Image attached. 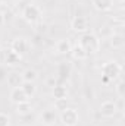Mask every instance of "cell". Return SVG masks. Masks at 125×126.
<instances>
[{"instance_id":"cell-1","label":"cell","mask_w":125,"mask_h":126,"mask_svg":"<svg viewBox=\"0 0 125 126\" xmlns=\"http://www.w3.org/2000/svg\"><path fill=\"white\" fill-rule=\"evenodd\" d=\"M78 44L87 51V54H93V53H97L100 50V40H99V37L96 34H93V32L83 34Z\"/></svg>"},{"instance_id":"cell-2","label":"cell","mask_w":125,"mask_h":126,"mask_svg":"<svg viewBox=\"0 0 125 126\" xmlns=\"http://www.w3.org/2000/svg\"><path fill=\"white\" fill-rule=\"evenodd\" d=\"M21 62V56H18L12 48H0V64L1 66H16Z\"/></svg>"},{"instance_id":"cell-3","label":"cell","mask_w":125,"mask_h":126,"mask_svg":"<svg viewBox=\"0 0 125 126\" xmlns=\"http://www.w3.org/2000/svg\"><path fill=\"white\" fill-rule=\"evenodd\" d=\"M121 70H122L121 64L116 63L115 60H109V62H106L102 66V73L107 79H116L121 75Z\"/></svg>"},{"instance_id":"cell-4","label":"cell","mask_w":125,"mask_h":126,"mask_svg":"<svg viewBox=\"0 0 125 126\" xmlns=\"http://www.w3.org/2000/svg\"><path fill=\"white\" fill-rule=\"evenodd\" d=\"M80 120V116H78V111L75 109H65L63 111H61V122L63 126H75Z\"/></svg>"},{"instance_id":"cell-5","label":"cell","mask_w":125,"mask_h":126,"mask_svg":"<svg viewBox=\"0 0 125 126\" xmlns=\"http://www.w3.org/2000/svg\"><path fill=\"white\" fill-rule=\"evenodd\" d=\"M22 18H24L27 22L34 24V22H37V21L41 18V10H40V7H38L37 4L30 3V4L22 10Z\"/></svg>"},{"instance_id":"cell-6","label":"cell","mask_w":125,"mask_h":126,"mask_svg":"<svg viewBox=\"0 0 125 126\" xmlns=\"http://www.w3.org/2000/svg\"><path fill=\"white\" fill-rule=\"evenodd\" d=\"M10 48L18 54V56H24V54H27L28 53V48H30V44H28V41L25 40V38H22V37H18V38H15L13 41H12V44H10Z\"/></svg>"},{"instance_id":"cell-7","label":"cell","mask_w":125,"mask_h":126,"mask_svg":"<svg viewBox=\"0 0 125 126\" xmlns=\"http://www.w3.org/2000/svg\"><path fill=\"white\" fill-rule=\"evenodd\" d=\"M116 111H118V106L110 100L103 101L100 104V114L104 116V117H113L116 114Z\"/></svg>"},{"instance_id":"cell-8","label":"cell","mask_w":125,"mask_h":126,"mask_svg":"<svg viewBox=\"0 0 125 126\" xmlns=\"http://www.w3.org/2000/svg\"><path fill=\"white\" fill-rule=\"evenodd\" d=\"M9 98L13 104H19V103H25V101H30L28 95L24 93V90L21 87H16V88H12L10 94H9Z\"/></svg>"},{"instance_id":"cell-9","label":"cell","mask_w":125,"mask_h":126,"mask_svg":"<svg viewBox=\"0 0 125 126\" xmlns=\"http://www.w3.org/2000/svg\"><path fill=\"white\" fill-rule=\"evenodd\" d=\"M71 28L75 32L85 34V32L88 31V22H87V19L84 16H75L72 19V22H71Z\"/></svg>"},{"instance_id":"cell-10","label":"cell","mask_w":125,"mask_h":126,"mask_svg":"<svg viewBox=\"0 0 125 126\" xmlns=\"http://www.w3.org/2000/svg\"><path fill=\"white\" fill-rule=\"evenodd\" d=\"M40 120L44 126H53L58 120V116H56V111L55 110H44L40 116Z\"/></svg>"},{"instance_id":"cell-11","label":"cell","mask_w":125,"mask_h":126,"mask_svg":"<svg viewBox=\"0 0 125 126\" xmlns=\"http://www.w3.org/2000/svg\"><path fill=\"white\" fill-rule=\"evenodd\" d=\"M6 81H7V85H9V87H12V88L21 87V85H22V82H24L22 75H21V73H18V72H10V73H7Z\"/></svg>"},{"instance_id":"cell-12","label":"cell","mask_w":125,"mask_h":126,"mask_svg":"<svg viewBox=\"0 0 125 126\" xmlns=\"http://www.w3.org/2000/svg\"><path fill=\"white\" fill-rule=\"evenodd\" d=\"M91 4L96 10L99 12H106L109 9H112L113 6V0H91Z\"/></svg>"},{"instance_id":"cell-13","label":"cell","mask_w":125,"mask_h":126,"mask_svg":"<svg viewBox=\"0 0 125 126\" xmlns=\"http://www.w3.org/2000/svg\"><path fill=\"white\" fill-rule=\"evenodd\" d=\"M71 53H72L74 59H77V60H85V59L88 57L87 51H85V50H84L80 44H75V46L71 48Z\"/></svg>"},{"instance_id":"cell-14","label":"cell","mask_w":125,"mask_h":126,"mask_svg":"<svg viewBox=\"0 0 125 126\" xmlns=\"http://www.w3.org/2000/svg\"><path fill=\"white\" fill-rule=\"evenodd\" d=\"M71 48H72V46H71L69 40H61V41L56 44V50H58V53H61V54H68V53H71Z\"/></svg>"},{"instance_id":"cell-15","label":"cell","mask_w":125,"mask_h":126,"mask_svg":"<svg viewBox=\"0 0 125 126\" xmlns=\"http://www.w3.org/2000/svg\"><path fill=\"white\" fill-rule=\"evenodd\" d=\"M31 111H32V107H31V104H30V101L16 104V113H18L19 116H25V114H28V113H31Z\"/></svg>"},{"instance_id":"cell-16","label":"cell","mask_w":125,"mask_h":126,"mask_svg":"<svg viewBox=\"0 0 125 126\" xmlns=\"http://www.w3.org/2000/svg\"><path fill=\"white\" fill-rule=\"evenodd\" d=\"M52 93H53L55 100H58V98H66L68 97V88L63 87V85H56V87H53Z\"/></svg>"},{"instance_id":"cell-17","label":"cell","mask_w":125,"mask_h":126,"mask_svg":"<svg viewBox=\"0 0 125 126\" xmlns=\"http://www.w3.org/2000/svg\"><path fill=\"white\" fill-rule=\"evenodd\" d=\"M21 88L24 90V93H25V94L28 95V98L34 97V94L37 93V87H35V84H34V82H22Z\"/></svg>"},{"instance_id":"cell-18","label":"cell","mask_w":125,"mask_h":126,"mask_svg":"<svg viewBox=\"0 0 125 126\" xmlns=\"http://www.w3.org/2000/svg\"><path fill=\"white\" fill-rule=\"evenodd\" d=\"M21 75H22L24 82H35V79L38 78V75H37V72L34 69H25Z\"/></svg>"},{"instance_id":"cell-19","label":"cell","mask_w":125,"mask_h":126,"mask_svg":"<svg viewBox=\"0 0 125 126\" xmlns=\"http://www.w3.org/2000/svg\"><path fill=\"white\" fill-rule=\"evenodd\" d=\"M55 109L59 110V111H63L65 109H68V100L66 98H58V100H55Z\"/></svg>"},{"instance_id":"cell-20","label":"cell","mask_w":125,"mask_h":126,"mask_svg":"<svg viewBox=\"0 0 125 126\" xmlns=\"http://www.w3.org/2000/svg\"><path fill=\"white\" fill-rule=\"evenodd\" d=\"M110 43H112V46H113L115 48H119V47L124 44V40H122V37H121V35H113Z\"/></svg>"},{"instance_id":"cell-21","label":"cell","mask_w":125,"mask_h":126,"mask_svg":"<svg viewBox=\"0 0 125 126\" xmlns=\"http://www.w3.org/2000/svg\"><path fill=\"white\" fill-rule=\"evenodd\" d=\"M116 94H118V97H124L125 95V84L124 81H119L118 82V85H116Z\"/></svg>"},{"instance_id":"cell-22","label":"cell","mask_w":125,"mask_h":126,"mask_svg":"<svg viewBox=\"0 0 125 126\" xmlns=\"http://www.w3.org/2000/svg\"><path fill=\"white\" fill-rule=\"evenodd\" d=\"M10 125V117L6 113H0V126H9Z\"/></svg>"},{"instance_id":"cell-23","label":"cell","mask_w":125,"mask_h":126,"mask_svg":"<svg viewBox=\"0 0 125 126\" xmlns=\"http://www.w3.org/2000/svg\"><path fill=\"white\" fill-rule=\"evenodd\" d=\"M22 119H24V123H27V125H30V123H34L35 122V116L31 113H28V114H25V116H21Z\"/></svg>"},{"instance_id":"cell-24","label":"cell","mask_w":125,"mask_h":126,"mask_svg":"<svg viewBox=\"0 0 125 126\" xmlns=\"http://www.w3.org/2000/svg\"><path fill=\"white\" fill-rule=\"evenodd\" d=\"M30 3H31L30 0H21V1L18 3V9H19V10L22 12V10H24V9H25V7H27V6L30 4Z\"/></svg>"},{"instance_id":"cell-25","label":"cell","mask_w":125,"mask_h":126,"mask_svg":"<svg viewBox=\"0 0 125 126\" xmlns=\"http://www.w3.org/2000/svg\"><path fill=\"white\" fill-rule=\"evenodd\" d=\"M6 76H7V72H6L4 66H1V64H0V81L6 79Z\"/></svg>"},{"instance_id":"cell-26","label":"cell","mask_w":125,"mask_h":126,"mask_svg":"<svg viewBox=\"0 0 125 126\" xmlns=\"http://www.w3.org/2000/svg\"><path fill=\"white\" fill-rule=\"evenodd\" d=\"M3 24H4V15H3V13L0 12V27H1Z\"/></svg>"},{"instance_id":"cell-27","label":"cell","mask_w":125,"mask_h":126,"mask_svg":"<svg viewBox=\"0 0 125 126\" xmlns=\"http://www.w3.org/2000/svg\"><path fill=\"white\" fill-rule=\"evenodd\" d=\"M118 1H119V3H124L125 0H118Z\"/></svg>"},{"instance_id":"cell-28","label":"cell","mask_w":125,"mask_h":126,"mask_svg":"<svg viewBox=\"0 0 125 126\" xmlns=\"http://www.w3.org/2000/svg\"><path fill=\"white\" fill-rule=\"evenodd\" d=\"M0 48H1V47H0Z\"/></svg>"}]
</instances>
